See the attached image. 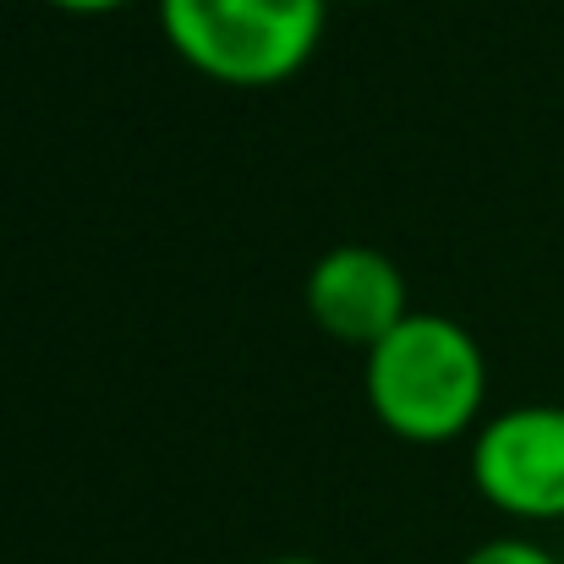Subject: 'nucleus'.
Segmentation results:
<instances>
[{
  "label": "nucleus",
  "instance_id": "obj_2",
  "mask_svg": "<svg viewBox=\"0 0 564 564\" xmlns=\"http://www.w3.org/2000/svg\"><path fill=\"white\" fill-rule=\"evenodd\" d=\"M329 0H160V33L192 72L230 88H274L324 44Z\"/></svg>",
  "mask_w": 564,
  "mask_h": 564
},
{
  "label": "nucleus",
  "instance_id": "obj_1",
  "mask_svg": "<svg viewBox=\"0 0 564 564\" xmlns=\"http://www.w3.org/2000/svg\"><path fill=\"white\" fill-rule=\"evenodd\" d=\"M373 416L405 444L460 438L488 400V357L444 313H405L362 362Z\"/></svg>",
  "mask_w": 564,
  "mask_h": 564
},
{
  "label": "nucleus",
  "instance_id": "obj_6",
  "mask_svg": "<svg viewBox=\"0 0 564 564\" xmlns=\"http://www.w3.org/2000/svg\"><path fill=\"white\" fill-rule=\"evenodd\" d=\"M50 6L66 11V17H110V11H127L138 0H50Z\"/></svg>",
  "mask_w": 564,
  "mask_h": 564
},
{
  "label": "nucleus",
  "instance_id": "obj_7",
  "mask_svg": "<svg viewBox=\"0 0 564 564\" xmlns=\"http://www.w3.org/2000/svg\"><path fill=\"white\" fill-rule=\"evenodd\" d=\"M263 564H318V560H302V554H285V560H263Z\"/></svg>",
  "mask_w": 564,
  "mask_h": 564
},
{
  "label": "nucleus",
  "instance_id": "obj_4",
  "mask_svg": "<svg viewBox=\"0 0 564 564\" xmlns=\"http://www.w3.org/2000/svg\"><path fill=\"white\" fill-rule=\"evenodd\" d=\"M307 313L324 335L373 351L378 340L411 313L405 274L378 247H335L307 269Z\"/></svg>",
  "mask_w": 564,
  "mask_h": 564
},
{
  "label": "nucleus",
  "instance_id": "obj_3",
  "mask_svg": "<svg viewBox=\"0 0 564 564\" xmlns=\"http://www.w3.org/2000/svg\"><path fill=\"white\" fill-rule=\"evenodd\" d=\"M471 488L510 521H564V405L532 400L488 416L471 438Z\"/></svg>",
  "mask_w": 564,
  "mask_h": 564
},
{
  "label": "nucleus",
  "instance_id": "obj_5",
  "mask_svg": "<svg viewBox=\"0 0 564 564\" xmlns=\"http://www.w3.org/2000/svg\"><path fill=\"white\" fill-rule=\"evenodd\" d=\"M460 564H564V560L549 554L543 543H532V538H494V543L471 549Z\"/></svg>",
  "mask_w": 564,
  "mask_h": 564
}]
</instances>
